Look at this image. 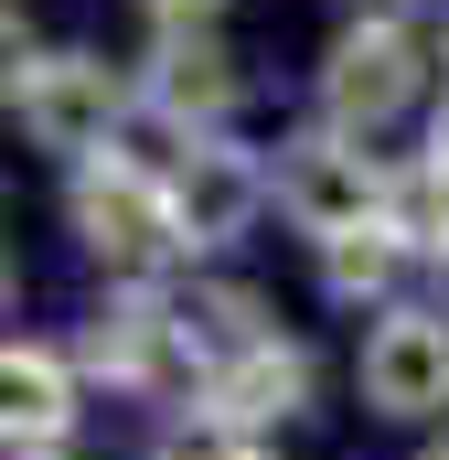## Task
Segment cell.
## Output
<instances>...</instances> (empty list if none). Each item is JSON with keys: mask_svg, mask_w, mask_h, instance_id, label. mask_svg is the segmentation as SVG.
<instances>
[{"mask_svg": "<svg viewBox=\"0 0 449 460\" xmlns=\"http://www.w3.org/2000/svg\"><path fill=\"white\" fill-rule=\"evenodd\" d=\"M428 97V43H418V22H396V11H353L332 43H321V118L332 128H396V118Z\"/></svg>", "mask_w": 449, "mask_h": 460, "instance_id": "3957f363", "label": "cell"}, {"mask_svg": "<svg viewBox=\"0 0 449 460\" xmlns=\"http://www.w3.org/2000/svg\"><path fill=\"white\" fill-rule=\"evenodd\" d=\"M428 268H439V279H449V235H439V246H428Z\"/></svg>", "mask_w": 449, "mask_h": 460, "instance_id": "2e32d148", "label": "cell"}, {"mask_svg": "<svg viewBox=\"0 0 449 460\" xmlns=\"http://www.w3.org/2000/svg\"><path fill=\"white\" fill-rule=\"evenodd\" d=\"M150 11V32H215L224 22V0H139Z\"/></svg>", "mask_w": 449, "mask_h": 460, "instance_id": "4fadbf2b", "label": "cell"}, {"mask_svg": "<svg viewBox=\"0 0 449 460\" xmlns=\"http://www.w3.org/2000/svg\"><path fill=\"white\" fill-rule=\"evenodd\" d=\"M128 97H139V86L118 75L108 54H32V65L11 75V108L32 128V150H54V161H108Z\"/></svg>", "mask_w": 449, "mask_h": 460, "instance_id": "277c9868", "label": "cell"}, {"mask_svg": "<svg viewBox=\"0 0 449 460\" xmlns=\"http://www.w3.org/2000/svg\"><path fill=\"white\" fill-rule=\"evenodd\" d=\"M246 97V75H235V54H224L215 32H150V54H139V108L161 118V128H182V139H215L224 118Z\"/></svg>", "mask_w": 449, "mask_h": 460, "instance_id": "52a82bcc", "label": "cell"}, {"mask_svg": "<svg viewBox=\"0 0 449 460\" xmlns=\"http://www.w3.org/2000/svg\"><path fill=\"white\" fill-rule=\"evenodd\" d=\"M150 460H268V450H257V429H235L224 407H172V418L150 429Z\"/></svg>", "mask_w": 449, "mask_h": 460, "instance_id": "7c38bea8", "label": "cell"}, {"mask_svg": "<svg viewBox=\"0 0 449 460\" xmlns=\"http://www.w3.org/2000/svg\"><path fill=\"white\" fill-rule=\"evenodd\" d=\"M65 226H75V246L108 268V279H161L172 257H193V235H182V215H172V172H150V161H75V182H65Z\"/></svg>", "mask_w": 449, "mask_h": 460, "instance_id": "6da1fadb", "label": "cell"}, {"mask_svg": "<svg viewBox=\"0 0 449 460\" xmlns=\"http://www.w3.org/2000/svg\"><path fill=\"white\" fill-rule=\"evenodd\" d=\"M428 161L449 172V97H439V118H428Z\"/></svg>", "mask_w": 449, "mask_h": 460, "instance_id": "5bb4252c", "label": "cell"}, {"mask_svg": "<svg viewBox=\"0 0 449 460\" xmlns=\"http://www.w3.org/2000/svg\"><path fill=\"white\" fill-rule=\"evenodd\" d=\"M0 429H11V460L65 450V429H75V364L54 343H11L0 353Z\"/></svg>", "mask_w": 449, "mask_h": 460, "instance_id": "30bf717a", "label": "cell"}, {"mask_svg": "<svg viewBox=\"0 0 449 460\" xmlns=\"http://www.w3.org/2000/svg\"><path fill=\"white\" fill-rule=\"evenodd\" d=\"M204 407H224V418H235V429H257V439H268V429H289V418L311 407V343H278V332H268V343H246L235 364L204 375Z\"/></svg>", "mask_w": 449, "mask_h": 460, "instance_id": "9c48e42d", "label": "cell"}, {"mask_svg": "<svg viewBox=\"0 0 449 460\" xmlns=\"http://www.w3.org/2000/svg\"><path fill=\"white\" fill-rule=\"evenodd\" d=\"M418 460H449V429H439V439H428V450H418Z\"/></svg>", "mask_w": 449, "mask_h": 460, "instance_id": "e0dca14e", "label": "cell"}, {"mask_svg": "<svg viewBox=\"0 0 449 460\" xmlns=\"http://www.w3.org/2000/svg\"><path fill=\"white\" fill-rule=\"evenodd\" d=\"M353 385H364V407H374L385 429L449 418V311H428V300L374 311V332H364V353H353Z\"/></svg>", "mask_w": 449, "mask_h": 460, "instance_id": "5b68a950", "label": "cell"}, {"mask_svg": "<svg viewBox=\"0 0 449 460\" xmlns=\"http://www.w3.org/2000/svg\"><path fill=\"white\" fill-rule=\"evenodd\" d=\"M86 353H97V375L128 385V396H172V385L204 364L193 332H182V300H150V289L118 300V311H97V343H86Z\"/></svg>", "mask_w": 449, "mask_h": 460, "instance_id": "ba28073f", "label": "cell"}, {"mask_svg": "<svg viewBox=\"0 0 449 460\" xmlns=\"http://www.w3.org/2000/svg\"><path fill=\"white\" fill-rule=\"evenodd\" d=\"M268 182H278V215H289V235H311V246H342V235L385 226L396 215V172L374 161V139L364 128H300L278 161H268Z\"/></svg>", "mask_w": 449, "mask_h": 460, "instance_id": "7a4b0ae2", "label": "cell"}, {"mask_svg": "<svg viewBox=\"0 0 449 460\" xmlns=\"http://www.w3.org/2000/svg\"><path fill=\"white\" fill-rule=\"evenodd\" d=\"M418 268V246L396 226H364V235H342V246H321V289L332 300H374V311H396V279Z\"/></svg>", "mask_w": 449, "mask_h": 460, "instance_id": "8fae6325", "label": "cell"}, {"mask_svg": "<svg viewBox=\"0 0 449 460\" xmlns=\"http://www.w3.org/2000/svg\"><path fill=\"white\" fill-rule=\"evenodd\" d=\"M278 204V182H268V161H246L235 139H182L172 150V215L193 235V257H215V246H246V226Z\"/></svg>", "mask_w": 449, "mask_h": 460, "instance_id": "8992f818", "label": "cell"}, {"mask_svg": "<svg viewBox=\"0 0 449 460\" xmlns=\"http://www.w3.org/2000/svg\"><path fill=\"white\" fill-rule=\"evenodd\" d=\"M353 11H396V22H407V0H353Z\"/></svg>", "mask_w": 449, "mask_h": 460, "instance_id": "9a60e30c", "label": "cell"}]
</instances>
